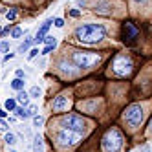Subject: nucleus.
I'll use <instances>...</instances> for the list:
<instances>
[{
	"label": "nucleus",
	"mask_w": 152,
	"mask_h": 152,
	"mask_svg": "<svg viewBox=\"0 0 152 152\" xmlns=\"http://www.w3.org/2000/svg\"><path fill=\"white\" fill-rule=\"evenodd\" d=\"M73 35L83 44H97V42H101L104 39L106 29L101 24H83L79 28H75Z\"/></svg>",
	"instance_id": "nucleus-1"
},
{
	"label": "nucleus",
	"mask_w": 152,
	"mask_h": 152,
	"mask_svg": "<svg viewBox=\"0 0 152 152\" xmlns=\"http://www.w3.org/2000/svg\"><path fill=\"white\" fill-rule=\"evenodd\" d=\"M123 134L119 132L117 128H110V130H106V134L103 136V141H101V145H103V150L104 152H119L123 147Z\"/></svg>",
	"instance_id": "nucleus-2"
},
{
	"label": "nucleus",
	"mask_w": 152,
	"mask_h": 152,
	"mask_svg": "<svg viewBox=\"0 0 152 152\" xmlns=\"http://www.w3.org/2000/svg\"><path fill=\"white\" fill-rule=\"evenodd\" d=\"M72 61L77 68H83V70H88L95 64L101 62V55H97L94 51H73L72 53Z\"/></svg>",
	"instance_id": "nucleus-3"
},
{
	"label": "nucleus",
	"mask_w": 152,
	"mask_h": 152,
	"mask_svg": "<svg viewBox=\"0 0 152 152\" xmlns=\"http://www.w3.org/2000/svg\"><path fill=\"white\" fill-rule=\"evenodd\" d=\"M134 64H132V59H130L126 53H119V55H115V59L112 61V70L115 75H119V77H126V75L132 72Z\"/></svg>",
	"instance_id": "nucleus-4"
},
{
	"label": "nucleus",
	"mask_w": 152,
	"mask_h": 152,
	"mask_svg": "<svg viewBox=\"0 0 152 152\" xmlns=\"http://www.w3.org/2000/svg\"><path fill=\"white\" fill-rule=\"evenodd\" d=\"M143 117H145V112H143L141 104H130L123 114V119L130 128H137L141 125V121H143Z\"/></svg>",
	"instance_id": "nucleus-5"
},
{
	"label": "nucleus",
	"mask_w": 152,
	"mask_h": 152,
	"mask_svg": "<svg viewBox=\"0 0 152 152\" xmlns=\"http://www.w3.org/2000/svg\"><path fill=\"white\" fill-rule=\"evenodd\" d=\"M55 137H57V143L61 147H73V145H77L81 141L83 134L73 132V130H68V128H59Z\"/></svg>",
	"instance_id": "nucleus-6"
},
{
	"label": "nucleus",
	"mask_w": 152,
	"mask_h": 152,
	"mask_svg": "<svg viewBox=\"0 0 152 152\" xmlns=\"http://www.w3.org/2000/svg\"><path fill=\"white\" fill-rule=\"evenodd\" d=\"M61 125H62V128H68V130H73V132L84 134L86 121L81 115H77V114H70V115H64L61 119Z\"/></svg>",
	"instance_id": "nucleus-7"
},
{
	"label": "nucleus",
	"mask_w": 152,
	"mask_h": 152,
	"mask_svg": "<svg viewBox=\"0 0 152 152\" xmlns=\"http://www.w3.org/2000/svg\"><path fill=\"white\" fill-rule=\"evenodd\" d=\"M68 106H70V99L66 95H59V97H55L53 99V103H51V108L55 112H62V110H68Z\"/></svg>",
	"instance_id": "nucleus-8"
},
{
	"label": "nucleus",
	"mask_w": 152,
	"mask_h": 152,
	"mask_svg": "<svg viewBox=\"0 0 152 152\" xmlns=\"http://www.w3.org/2000/svg\"><path fill=\"white\" fill-rule=\"evenodd\" d=\"M53 24V20L51 18H48L44 24L40 26V29L37 31V35H35V42L39 44V42H44V39H46V33H48V29H50V26Z\"/></svg>",
	"instance_id": "nucleus-9"
},
{
	"label": "nucleus",
	"mask_w": 152,
	"mask_h": 152,
	"mask_svg": "<svg viewBox=\"0 0 152 152\" xmlns=\"http://www.w3.org/2000/svg\"><path fill=\"white\" fill-rule=\"evenodd\" d=\"M95 11L97 13H103V15H110L112 13V6L108 2H97L95 4Z\"/></svg>",
	"instance_id": "nucleus-10"
},
{
	"label": "nucleus",
	"mask_w": 152,
	"mask_h": 152,
	"mask_svg": "<svg viewBox=\"0 0 152 152\" xmlns=\"http://www.w3.org/2000/svg\"><path fill=\"white\" fill-rule=\"evenodd\" d=\"M59 70H61V73H64V75H73V73H75V72L72 70V64L66 62V61H61V62H59Z\"/></svg>",
	"instance_id": "nucleus-11"
},
{
	"label": "nucleus",
	"mask_w": 152,
	"mask_h": 152,
	"mask_svg": "<svg viewBox=\"0 0 152 152\" xmlns=\"http://www.w3.org/2000/svg\"><path fill=\"white\" fill-rule=\"evenodd\" d=\"M33 152H44V143H42V137L39 134L33 136Z\"/></svg>",
	"instance_id": "nucleus-12"
},
{
	"label": "nucleus",
	"mask_w": 152,
	"mask_h": 152,
	"mask_svg": "<svg viewBox=\"0 0 152 152\" xmlns=\"http://www.w3.org/2000/svg\"><path fill=\"white\" fill-rule=\"evenodd\" d=\"M17 101H18L20 104H24V106H26V104H29V94H26L24 90H20V92H18V95H17Z\"/></svg>",
	"instance_id": "nucleus-13"
},
{
	"label": "nucleus",
	"mask_w": 152,
	"mask_h": 152,
	"mask_svg": "<svg viewBox=\"0 0 152 152\" xmlns=\"http://www.w3.org/2000/svg\"><path fill=\"white\" fill-rule=\"evenodd\" d=\"M125 35H126L128 39H134V37L137 35V29H136L132 24H126V26H125Z\"/></svg>",
	"instance_id": "nucleus-14"
},
{
	"label": "nucleus",
	"mask_w": 152,
	"mask_h": 152,
	"mask_svg": "<svg viewBox=\"0 0 152 152\" xmlns=\"http://www.w3.org/2000/svg\"><path fill=\"white\" fill-rule=\"evenodd\" d=\"M33 42H35V39H26V40L22 42V44L18 46V51H20V53H24V51H28V50H29V46L33 44Z\"/></svg>",
	"instance_id": "nucleus-15"
},
{
	"label": "nucleus",
	"mask_w": 152,
	"mask_h": 152,
	"mask_svg": "<svg viewBox=\"0 0 152 152\" xmlns=\"http://www.w3.org/2000/svg\"><path fill=\"white\" fill-rule=\"evenodd\" d=\"M11 88H13V90H17V92H20V90L24 88V81H22V79H17V77H15V79L11 81Z\"/></svg>",
	"instance_id": "nucleus-16"
},
{
	"label": "nucleus",
	"mask_w": 152,
	"mask_h": 152,
	"mask_svg": "<svg viewBox=\"0 0 152 152\" xmlns=\"http://www.w3.org/2000/svg\"><path fill=\"white\" fill-rule=\"evenodd\" d=\"M4 141H6L7 145H15V143H17V136H15V134H11V132H7V134H6V137H4Z\"/></svg>",
	"instance_id": "nucleus-17"
},
{
	"label": "nucleus",
	"mask_w": 152,
	"mask_h": 152,
	"mask_svg": "<svg viewBox=\"0 0 152 152\" xmlns=\"http://www.w3.org/2000/svg\"><path fill=\"white\" fill-rule=\"evenodd\" d=\"M40 94H42V90L39 88V86H33V88L29 90V97H33V99H39Z\"/></svg>",
	"instance_id": "nucleus-18"
},
{
	"label": "nucleus",
	"mask_w": 152,
	"mask_h": 152,
	"mask_svg": "<svg viewBox=\"0 0 152 152\" xmlns=\"http://www.w3.org/2000/svg\"><path fill=\"white\" fill-rule=\"evenodd\" d=\"M6 108H7L9 112H15V110H17V101H15V99H7V101H6Z\"/></svg>",
	"instance_id": "nucleus-19"
},
{
	"label": "nucleus",
	"mask_w": 152,
	"mask_h": 152,
	"mask_svg": "<svg viewBox=\"0 0 152 152\" xmlns=\"http://www.w3.org/2000/svg\"><path fill=\"white\" fill-rule=\"evenodd\" d=\"M42 123H44V117H42V115H35L33 117V126H42Z\"/></svg>",
	"instance_id": "nucleus-20"
},
{
	"label": "nucleus",
	"mask_w": 152,
	"mask_h": 152,
	"mask_svg": "<svg viewBox=\"0 0 152 152\" xmlns=\"http://www.w3.org/2000/svg\"><path fill=\"white\" fill-rule=\"evenodd\" d=\"M6 18L7 20H15L17 18V9H9V11L6 13Z\"/></svg>",
	"instance_id": "nucleus-21"
},
{
	"label": "nucleus",
	"mask_w": 152,
	"mask_h": 152,
	"mask_svg": "<svg viewBox=\"0 0 152 152\" xmlns=\"http://www.w3.org/2000/svg\"><path fill=\"white\" fill-rule=\"evenodd\" d=\"M44 42H46V46H51V44H57V39H55V37H50V35H48V37L44 39Z\"/></svg>",
	"instance_id": "nucleus-22"
},
{
	"label": "nucleus",
	"mask_w": 152,
	"mask_h": 152,
	"mask_svg": "<svg viewBox=\"0 0 152 152\" xmlns=\"http://www.w3.org/2000/svg\"><path fill=\"white\" fill-rule=\"evenodd\" d=\"M55 46H57V44H51V46H46L44 50H42V55H48V53H51L53 50H55Z\"/></svg>",
	"instance_id": "nucleus-23"
},
{
	"label": "nucleus",
	"mask_w": 152,
	"mask_h": 152,
	"mask_svg": "<svg viewBox=\"0 0 152 152\" xmlns=\"http://www.w3.org/2000/svg\"><path fill=\"white\" fill-rule=\"evenodd\" d=\"M37 55H39V50H35V48H33V50H31V51H29V53H28V59H29V61H31V59H35V57H37Z\"/></svg>",
	"instance_id": "nucleus-24"
},
{
	"label": "nucleus",
	"mask_w": 152,
	"mask_h": 152,
	"mask_svg": "<svg viewBox=\"0 0 152 152\" xmlns=\"http://www.w3.org/2000/svg\"><path fill=\"white\" fill-rule=\"evenodd\" d=\"M11 35H13L15 39H18L20 35H22V29H20V28H15V29H13V33H11Z\"/></svg>",
	"instance_id": "nucleus-25"
},
{
	"label": "nucleus",
	"mask_w": 152,
	"mask_h": 152,
	"mask_svg": "<svg viewBox=\"0 0 152 152\" xmlns=\"http://www.w3.org/2000/svg\"><path fill=\"white\" fill-rule=\"evenodd\" d=\"M53 22H55V26H57V28H62V26H64V20H62V18H55Z\"/></svg>",
	"instance_id": "nucleus-26"
},
{
	"label": "nucleus",
	"mask_w": 152,
	"mask_h": 152,
	"mask_svg": "<svg viewBox=\"0 0 152 152\" xmlns=\"http://www.w3.org/2000/svg\"><path fill=\"white\" fill-rule=\"evenodd\" d=\"M9 126L6 125V121H4V119H0V130H7Z\"/></svg>",
	"instance_id": "nucleus-27"
},
{
	"label": "nucleus",
	"mask_w": 152,
	"mask_h": 152,
	"mask_svg": "<svg viewBox=\"0 0 152 152\" xmlns=\"http://www.w3.org/2000/svg\"><path fill=\"white\" fill-rule=\"evenodd\" d=\"M15 75H17V79H22V77H24V72H22V70H17Z\"/></svg>",
	"instance_id": "nucleus-28"
},
{
	"label": "nucleus",
	"mask_w": 152,
	"mask_h": 152,
	"mask_svg": "<svg viewBox=\"0 0 152 152\" xmlns=\"http://www.w3.org/2000/svg\"><path fill=\"white\" fill-rule=\"evenodd\" d=\"M70 15H72V17H75V18H77V17H79L81 13L77 11V9H72V11H70Z\"/></svg>",
	"instance_id": "nucleus-29"
},
{
	"label": "nucleus",
	"mask_w": 152,
	"mask_h": 152,
	"mask_svg": "<svg viewBox=\"0 0 152 152\" xmlns=\"http://www.w3.org/2000/svg\"><path fill=\"white\" fill-rule=\"evenodd\" d=\"M15 57V53H7V55L4 57V61H9V59H13Z\"/></svg>",
	"instance_id": "nucleus-30"
},
{
	"label": "nucleus",
	"mask_w": 152,
	"mask_h": 152,
	"mask_svg": "<svg viewBox=\"0 0 152 152\" xmlns=\"http://www.w3.org/2000/svg\"><path fill=\"white\" fill-rule=\"evenodd\" d=\"M9 48V42H2V50H7Z\"/></svg>",
	"instance_id": "nucleus-31"
},
{
	"label": "nucleus",
	"mask_w": 152,
	"mask_h": 152,
	"mask_svg": "<svg viewBox=\"0 0 152 152\" xmlns=\"http://www.w3.org/2000/svg\"><path fill=\"white\" fill-rule=\"evenodd\" d=\"M2 117H6V112L2 110V108H0V119H2Z\"/></svg>",
	"instance_id": "nucleus-32"
},
{
	"label": "nucleus",
	"mask_w": 152,
	"mask_h": 152,
	"mask_svg": "<svg viewBox=\"0 0 152 152\" xmlns=\"http://www.w3.org/2000/svg\"><path fill=\"white\" fill-rule=\"evenodd\" d=\"M134 2H147V0H134Z\"/></svg>",
	"instance_id": "nucleus-33"
},
{
	"label": "nucleus",
	"mask_w": 152,
	"mask_h": 152,
	"mask_svg": "<svg viewBox=\"0 0 152 152\" xmlns=\"http://www.w3.org/2000/svg\"><path fill=\"white\" fill-rule=\"evenodd\" d=\"M148 126H150V132H152V119H150V125Z\"/></svg>",
	"instance_id": "nucleus-34"
},
{
	"label": "nucleus",
	"mask_w": 152,
	"mask_h": 152,
	"mask_svg": "<svg viewBox=\"0 0 152 152\" xmlns=\"http://www.w3.org/2000/svg\"><path fill=\"white\" fill-rule=\"evenodd\" d=\"M0 51H2V44H0Z\"/></svg>",
	"instance_id": "nucleus-35"
},
{
	"label": "nucleus",
	"mask_w": 152,
	"mask_h": 152,
	"mask_svg": "<svg viewBox=\"0 0 152 152\" xmlns=\"http://www.w3.org/2000/svg\"><path fill=\"white\" fill-rule=\"evenodd\" d=\"M0 33H2V28H0Z\"/></svg>",
	"instance_id": "nucleus-36"
},
{
	"label": "nucleus",
	"mask_w": 152,
	"mask_h": 152,
	"mask_svg": "<svg viewBox=\"0 0 152 152\" xmlns=\"http://www.w3.org/2000/svg\"><path fill=\"white\" fill-rule=\"evenodd\" d=\"M147 152H150V150H147Z\"/></svg>",
	"instance_id": "nucleus-37"
}]
</instances>
